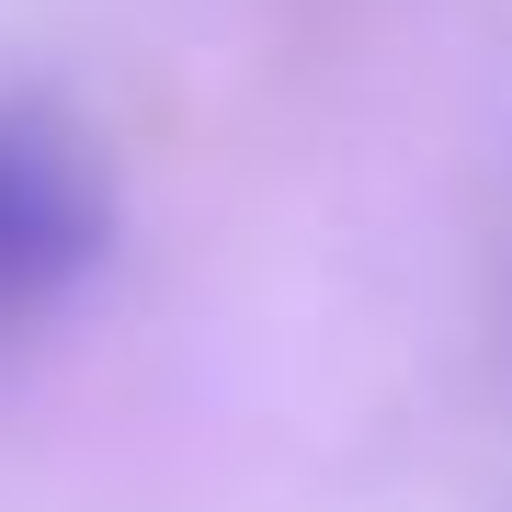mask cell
<instances>
[{"mask_svg":"<svg viewBox=\"0 0 512 512\" xmlns=\"http://www.w3.org/2000/svg\"><path fill=\"white\" fill-rule=\"evenodd\" d=\"M103 251H114V183L92 137L35 103H0V342L35 330L57 296H80Z\"/></svg>","mask_w":512,"mask_h":512,"instance_id":"1","label":"cell"}]
</instances>
